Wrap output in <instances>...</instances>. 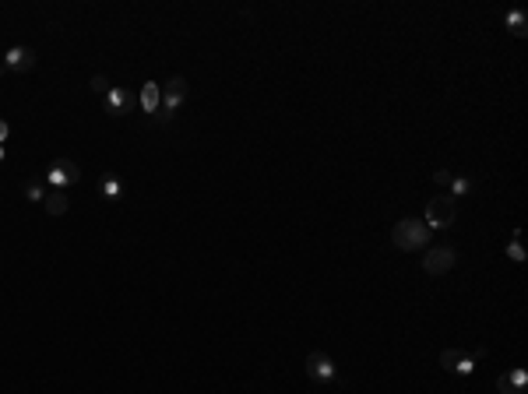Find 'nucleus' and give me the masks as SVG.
Wrapping results in <instances>:
<instances>
[{
    "label": "nucleus",
    "mask_w": 528,
    "mask_h": 394,
    "mask_svg": "<svg viewBox=\"0 0 528 394\" xmlns=\"http://www.w3.org/2000/svg\"><path fill=\"white\" fill-rule=\"evenodd\" d=\"M391 243L398 250H426L430 247V229L423 219H402L391 229Z\"/></svg>",
    "instance_id": "obj_1"
},
{
    "label": "nucleus",
    "mask_w": 528,
    "mask_h": 394,
    "mask_svg": "<svg viewBox=\"0 0 528 394\" xmlns=\"http://www.w3.org/2000/svg\"><path fill=\"white\" fill-rule=\"evenodd\" d=\"M187 92H190L187 78H183V74H173V78L166 81V88H162V106H159V113H155V123H170V120L176 116V110L183 106Z\"/></svg>",
    "instance_id": "obj_2"
},
{
    "label": "nucleus",
    "mask_w": 528,
    "mask_h": 394,
    "mask_svg": "<svg viewBox=\"0 0 528 394\" xmlns=\"http://www.w3.org/2000/svg\"><path fill=\"white\" fill-rule=\"evenodd\" d=\"M43 180H46L50 190H71V187L81 183V169H78L74 159H53L43 172Z\"/></svg>",
    "instance_id": "obj_3"
},
{
    "label": "nucleus",
    "mask_w": 528,
    "mask_h": 394,
    "mask_svg": "<svg viewBox=\"0 0 528 394\" xmlns=\"http://www.w3.org/2000/svg\"><path fill=\"white\" fill-rule=\"evenodd\" d=\"M455 201L451 197H433V201H426V229L433 232V229H451L455 225Z\"/></svg>",
    "instance_id": "obj_4"
},
{
    "label": "nucleus",
    "mask_w": 528,
    "mask_h": 394,
    "mask_svg": "<svg viewBox=\"0 0 528 394\" xmlns=\"http://www.w3.org/2000/svg\"><path fill=\"white\" fill-rule=\"evenodd\" d=\"M306 377L317 384H338V366L328 352H310L306 356Z\"/></svg>",
    "instance_id": "obj_5"
},
{
    "label": "nucleus",
    "mask_w": 528,
    "mask_h": 394,
    "mask_svg": "<svg viewBox=\"0 0 528 394\" xmlns=\"http://www.w3.org/2000/svg\"><path fill=\"white\" fill-rule=\"evenodd\" d=\"M103 106H106V113H110V116H127V113L138 110V95H134L130 88H120V85H113V88L103 95Z\"/></svg>",
    "instance_id": "obj_6"
},
{
    "label": "nucleus",
    "mask_w": 528,
    "mask_h": 394,
    "mask_svg": "<svg viewBox=\"0 0 528 394\" xmlns=\"http://www.w3.org/2000/svg\"><path fill=\"white\" fill-rule=\"evenodd\" d=\"M455 261H458L455 247H433L430 254H423V271L426 275H444V271L455 268Z\"/></svg>",
    "instance_id": "obj_7"
},
{
    "label": "nucleus",
    "mask_w": 528,
    "mask_h": 394,
    "mask_svg": "<svg viewBox=\"0 0 528 394\" xmlns=\"http://www.w3.org/2000/svg\"><path fill=\"white\" fill-rule=\"evenodd\" d=\"M440 366H444L447 373L469 377V373H475L479 359H475V356H469V352H458V348H444V352H440Z\"/></svg>",
    "instance_id": "obj_8"
},
{
    "label": "nucleus",
    "mask_w": 528,
    "mask_h": 394,
    "mask_svg": "<svg viewBox=\"0 0 528 394\" xmlns=\"http://www.w3.org/2000/svg\"><path fill=\"white\" fill-rule=\"evenodd\" d=\"M32 67H36V50L32 46H11L0 60V71H14V74H25Z\"/></svg>",
    "instance_id": "obj_9"
},
{
    "label": "nucleus",
    "mask_w": 528,
    "mask_h": 394,
    "mask_svg": "<svg viewBox=\"0 0 528 394\" xmlns=\"http://www.w3.org/2000/svg\"><path fill=\"white\" fill-rule=\"evenodd\" d=\"M525 388H528V370L525 366H514V370H507V373L497 377V391L500 394H525Z\"/></svg>",
    "instance_id": "obj_10"
},
{
    "label": "nucleus",
    "mask_w": 528,
    "mask_h": 394,
    "mask_svg": "<svg viewBox=\"0 0 528 394\" xmlns=\"http://www.w3.org/2000/svg\"><path fill=\"white\" fill-rule=\"evenodd\" d=\"M138 103H141V110L145 113H159V106H162V85L159 81H145L141 85V95H138Z\"/></svg>",
    "instance_id": "obj_11"
},
{
    "label": "nucleus",
    "mask_w": 528,
    "mask_h": 394,
    "mask_svg": "<svg viewBox=\"0 0 528 394\" xmlns=\"http://www.w3.org/2000/svg\"><path fill=\"white\" fill-rule=\"evenodd\" d=\"M99 197L103 201H123V180L117 172H103L99 176Z\"/></svg>",
    "instance_id": "obj_12"
},
{
    "label": "nucleus",
    "mask_w": 528,
    "mask_h": 394,
    "mask_svg": "<svg viewBox=\"0 0 528 394\" xmlns=\"http://www.w3.org/2000/svg\"><path fill=\"white\" fill-rule=\"evenodd\" d=\"M504 28H507L514 39H525L528 36V14L525 11H507V14H504Z\"/></svg>",
    "instance_id": "obj_13"
},
{
    "label": "nucleus",
    "mask_w": 528,
    "mask_h": 394,
    "mask_svg": "<svg viewBox=\"0 0 528 394\" xmlns=\"http://www.w3.org/2000/svg\"><path fill=\"white\" fill-rule=\"evenodd\" d=\"M43 208H46L50 215H63V212L71 208V197H67V190H50V194H46V201H43Z\"/></svg>",
    "instance_id": "obj_14"
},
{
    "label": "nucleus",
    "mask_w": 528,
    "mask_h": 394,
    "mask_svg": "<svg viewBox=\"0 0 528 394\" xmlns=\"http://www.w3.org/2000/svg\"><path fill=\"white\" fill-rule=\"evenodd\" d=\"M21 190H25V197H29V201H36V204H43V201H46V194H50V190H46V180H25V187H21Z\"/></svg>",
    "instance_id": "obj_15"
},
{
    "label": "nucleus",
    "mask_w": 528,
    "mask_h": 394,
    "mask_svg": "<svg viewBox=\"0 0 528 394\" xmlns=\"http://www.w3.org/2000/svg\"><path fill=\"white\" fill-rule=\"evenodd\" d=\"M447 187H451V194H447L451 201H455V197H469L472 180H469V176H451V183H447Z\"/></svg>",
    "instance_id": "obj_16"
},
{
    "label": "nucleus",
    "mask_w": 528,
    "mask_h": 394,
    "mask_svg": "<svg viewBox=\"0 0 528 394\" xmlns=\"http://www.w3.org/2000/svg\"><path fill=\"white\" fill-rule=\"evenodd\" d=\"M518 236H522V232L514 229V239L507 243V257H511L514 264H522V261H525V247H522V239H518Z\"/></svg>",
    "instance_id": "obj_17"
},
{
    "label": "nucleus",
    "mask_w": 528,
    "mask_h": 394,
    "mask_svg": "<svg viewBox=\"0 0 528 394\" xmlns=\"http://www.w3.org/2000/svg\"><path fill=\"white\" fill-rule=\"evenodd\" d=\"M110 88H113V85H110L106 74H95V78H92V92H95V95H106Z\"/></svg>",
    "instance_id": "obj_18"
},
{
    "label": "nucleus",
    "mask_w": 528,
    "mask_h": 394,
    "mask_svg": "<svg viewBox=\"0 0 528 394\" xmlns=\"http://www.w3.org/2000/svg\"><path fill=\"white\" fill-rule=\"evenodd\" d=\"M451 176H455V172H447V169H437V172H433V183L447 187V183H451Z\"/></svg>",
    "instance_id": "obj_19"
},
{
    "label": "nucleus",
    "mask_w": 528,
    "mask_h": 394,
    "mask_svg": "<svg viewBox=\"0 0 528 394\" xmlns=\"http://www.w3.org/2000/svg\"><path fill=\"white\" fill-rule=\"evenodd\" d=\"M7 134H11V127H7V120H0V145L7 141Z\"/></svg>",
    "instance_id": "obj_20"
},
{
    "label": "nucleus",
    "mask_w": 528,
    "mask_h": 394,
    "mask_svg": "<svg viewBox=\"0 0 528 394\" xmlns=\"http://www.w3.org/2000/svg\"><path fill=\"white\" fill-rule=\"evenodd\" d=\"M4 159H7V148H4V145H0V162H4Z\"/></svg>",
    "instance_id": "obj_21"
}]
</instances>
